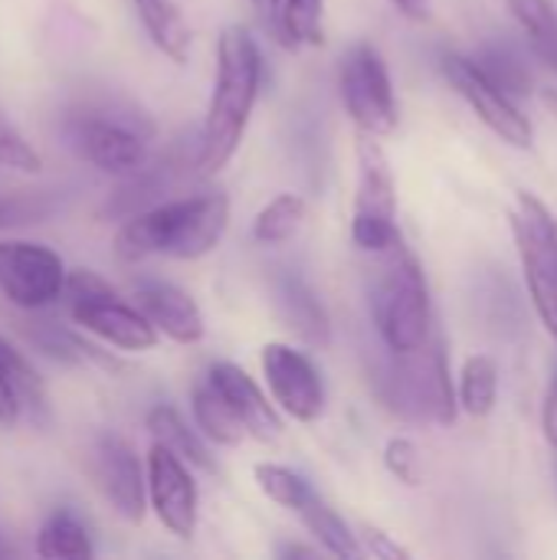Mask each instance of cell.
I'll return each instance as SVG.
<instances>
[{"instance_id":"cell-1","label":"cell","mask_w":557,"mask_h":560,"mask_svg":"<svg viewBox=\"0 0 557 560\" xmlns=\"http://www.w3.org/2000/svg\"><path fill=\"white\" fill-rule=\"evenodd\" d=\"M263 56L246 26H223L217 36V75L207 118L197 135V174L210 177L236 154L259 98Z\"/></svg>"},{"instance_id":"cell-2","label":"cell","mask_w":557,"mask_h":560,"mask_svg":"<svg viewBox=\"0 0 557 560\" xmlns=\"http://www.w3.org/2000/svg\"><path fill=\"white\" fill-rule=\"evenodd\" d=\"M227 223L230 197L223 190L174 197L125 217L115 233V256L121 262H141L151 256L200 259L223 240Z\"/></svg>"},{"instance_id":"cell-3","label":"cell","mask_w":557,"mask_h":560,"mask_svg":"<svg viewBox=\"0 0 557 560\" xmlns=\"http://www.w3.org/2000/svg\"><path fill=\"white\" fill-rule=\"evenodd\" d=\"M391 358L381 364L374 384L387 410L404 420L450 427L460 410V394L453 390L446 351L440 341H427L417 351H387Z\"/></svg>"},{"instance_id":"cell-4","label":"cell","mask_w":557,"mask_h":560,"mask_svg":"<svg viewBox=\"0 0 557 560\" xmlns=\"http://www.w3.org/2000/svg\"><path fill=\"white\" fill-rule=\"evenodd\" d=\"M384 269L374 282L371 308H374V328L387 351H417L430 341V289L423 279V269L417 256L397 243L384 253Z\"/></svg>"},{"instance_id":"cell-5","label":"cell","mask_w":557,"mask_h":560,"mask_svg":"<svg viewBox=\"0 0 557 560\" xmlns=\"http://www.w3.org/2000/svg\"><path fill=\"white\" fill-rule=\"evenodd\" d=\"M62 138L85 164L125 177L148 161L151 121L138 112L82 105L62 115Z\"/></svg>"},{"instance_id":"cell-6","label":"cell","mask_w":557,"mask_h":560,"mask_svg":"<svg viewBox=\"0 0 557 560\" xmlns=\"http://www.w3.org/2000/svg\"><path fill=\"white\" fill-rule=\"evenodd\" d=\"M66 308L72 325L82 331L102 338L105 345L118 351H151L158 345V328L148 322V315L138 305H128L118 299V292L89 269H72L66 276L62 289Z\"/></svg>"},{"instance_id":"cell-7","label":"cell","mask_w":557,"mask_h":560,"mask_svg":"<svg viewBox=\"0 0 557 560\" xmlns=\"http://www.w3.org/2000/svg\"><path fill=\"white\" fill-rule=\"evenodd\" d=\"M512 236L532 305L545 331L557 341V217L535 194L519 190L512 207Z\"/></svg>"},{"instance_id":"cell-8","label":"cell","mask_w":557,"mask_h":560,"mask_svg":"<svg viewBox=\"0 0 557 560\" xmlns=\"http://www.w3.org/2000/svg\"><path fill=\"white\" fill-rule=\"evenodd\" d=\"M351 243L361 253L384 256L401 243L397 187L378 135H358V194L351 213Z\"/></svg>"},{"instance_id":"cell-9","label":"cell","mask_w":557,"mask_h":560,"mask_svg":"<svg viewBox=\"0 0 557 560\" xmlns=\"http://www.w3.org/2000/svg\"><path fill=\"white\" fill-rule=\"evenodd\" d=\"M338 89L345 112L364 135L387 138L397 128V98L384 56L371 43H358L341 59Z\"/></svg>"},{"instance_id":"cell-10","label":"cell","mask_w":557,"mask_h":560,"mask_svg":"<svg viewBox=\"0 0 557 560\" xmlns=\"http://www.w3.org/2000/svg\"><path fill=\"white\" fill-rule=\"evenodd\" d=\"M440 69L446 75V82L453 85V92L476 112V118L492 131L499 135L506 144L512 148H529L535 131H532V121L519 112V105L512 102V95L496 85L473 56H460V52H450L440 59Z\"/></svg>"},{"instance_id":"cell-11","label":"cell","mask_w":557,"mask_h":560,"mask_svg":"<svg viewBox=\"0 0 557 560\" xmlns=\"http://www.w3.org/2000/svg\"><path fill=\"white\" fill-rule=\"evenodd\" d=\"M62 259L33 240H0V295L26 312L53 305L66 289Z\"/></svg>"},{"instance_id":"cell-12","label":"cell","mask_w":557,"mask_h":560,"mask_svg":"<svg viewBox=\"0 0 557 560\" xmlns=\"http://www.w3.org/2000/svg\"><path fill=\"white\" fill-rule=\"evenodd\" d=\"M89 476H92V486L102 492V499L121 522L128 525L144 522L148 476L141 469V459L128 446V440L115 433H98L89 446Z\"/></svg>"},{"instance_id":"cell-13","label":"cell","mask_w":557,"mask_h":560,"mask_svg":"<svg viewBox=\"0 0 557 560\" xmlns=\"http://www.w3.org/2000/svg\"><path fill=\"white\" fill-rule=\"evenodd\" d=\"M263 374L266 387L276 400V407L299 420V423H315L325 410V387L322 374L312 364L305 351H295L292 345L269 341L263 348Z\"/></svg>"},{"instance_id":"cell-14","label":"cell","mask_w":557,"mask_h":560,"mask_svg":"<svg viewBox=\"0 0 557 560\" xmlns=\"http://www.w3.org/2000/svg\"><path fill=\"white\" fill-rule=\"evenodd\" d=\"M148 502L158 522L181 541H190L197 532V482L190 466L171 453L167 446L154 443L148 450Z\"/></svg>"},{"instance_id":"cell-15","label":"cell","mask_w":557,"mask_h":560,"mask_svg":"<svg viewBox=\"0 0 557 560\" xmlns=\"http://www.w3.org/2000/svg\"><path fill=\"white\" fill-rule=\"evenodd\" d=\"M207 381L230 400V407L236 410V417H240L243 427H246V436H253V440H259V443L279 440V433H282V417H279V410L272 407L276 400H269V397L263 394V387H259L243 368H236V364H230V361H217V364H210Z\"/></svg>"},{"instance_id":"cell-16","label":"cell","mask_w":557,"mask_h":560,"mask_svg":"<svg viewBox=\"0 0 557 560\" xmlns=\"http://www.w3.org/2000/svg\"><path fill=\"white\" fill-rule=\"evenodd\" d=\"M135 305L148 315L158 335L171 338L174 345H197L204 338V315L197 302L161 279H144L135 285Z\"/></svg>"},{"instance_id":"cell-17","label":"cell","mask_w":557,"mask_h":560,"mask_svg":"<svg viewBox=\"0 0 557 560\" xmlns=\"http://www.w3.org/2000/svg\"><path fill=\"white\" fill-rule=\"evenodd\" d=\"M187 167L197 171V154L184 158L181 148L177 151H167L164 158L158 161H144L138 171L125 174L121 187L112 194V200L105 203V213L108 217H131V213H141L154 203H164V194L181 180V174H187Z\"/></svg>"},{"instance_id":"cell-18","label":"cell","mask_w":557,"mask_h":560,"mask_svg":"<svg viewBox=\"0 0 557 560\" xmlns=\"http://www.w3.org/2000/svg\"><path fill=\"white\" fill-rule=\"evenodd\" d=\"M276 295H279V308H282V318L289 322V328H295V335L305 345L328 348L332 325H328V315H325L322 302L315 299V292L299 276H286L276 289Z\"/></svg>"},{"instance_id":"cell-19","label":"cell","mask_w":557,"mask_h":560,"mask_svg":"<svg viewBox=\"0 0 557 560\" xmlns=\"http://www.w3.org/2000/svg\"><path fill=\"white\" fill-rule=\"evenodd\" d=\"M190 410H194V423L204 433V440H210L217 446H240L243 443V436H246L243 420L236 417L230 400L207 381V374L190 390Z\"/></svg>"},{"instance_id":"cell-20","label":"cell","mask_w":557,"mask_h":560,"mask_svg":"<svg viewBox=\"0 0 557 560\" xmlns=\"http://www.w3.org/2000/svg\"><path fill=\"white\" fill-rule=\"evenodd\" d=\"M148 433H151L154 443H161L171 453H177L187 466L204 469V472H213L217 469L213 459H210V453H207V446H204V440H200L204 433L194 430V427H187V420L171 404H158V407L148 410Z\"/></svg>"},{"instance_id":"cell-21","label":"cell","mask_w":557,"mask_h":560,"mask_svg":"<svg viewBox=\"0 0 557 560\" xmlns=\"http://www.w3.org/2000/svg\"><path fill=\"white\" fill-rule=\"evenodd\" d=\"M135 13L148 33V39L171 59V62H187L190 56V30L177 10L174 0H131Z\"/></svg>"},{"instance_id":"cell-22","label":"cell","mask_w":557,"mask_h":560,"mask_svg":"<svg viewBox=\"0 0 557 560\" xmlns=\"http://www.w3.org/2000/svg\"><path fill=\"white\" fill-rule=\"evenodd\" d=\"M0 364H3V374L10 381L13 397L20 404L23 420L46 423L49 420V397H46V384L36 374V368L10 341H3V338H0Z\"/></svg>"},{"instance_id":"cell-23","label":"cell","mask_w":557,"mask_h":560,"mask_svg":"<svg viewBox=\"0 0 557 560\" xmlns=\"http://www.w3.org/2000/svg\"><path fill=\"white\" fill-rule=\"evenodd\" d=\"M299 518H302V525L309 528V535L328 551V555H335V558H361L364 551H361V545H358V535L345 525V518L325 502V499H318V495H312L299 512H295Z\"/></svg>"},{"instance_id":"cell-24","label":"cell","mask_w":557,"mask_h":560,"mask_svg":"<svg viewBox=\"0 0 557 560\" xmlns=\"http://www.w3.org/2000/svg\"><path fill=\"white\" fill-rule=\"evenodd\" d=\"M36 555L39 558H92L95 548L89 541V528L79 522L76 512L56 509L36 532Z\"/></svg>"},{"instance_id":"cell-25","label":"cell","mask_w":557,"mask_h":560,"mask_svg":"<svg viewBox=\"0 0 557 560\" xmlns=\"http://www.w3.org/2000/svg\"><path fill=\"white\" fill-rule=\"evenodd\" d=\"M322 16H325V0H276L269 23L276 36L295 49V46H318L325 39Z\"/></svg>"},{"instance_id":"cell-26","label":"cell","mask_w":557,"mask_h":560,"mask_svg":"<svg viewBox=\"0 0 557 560\" xmlns=\"http://www.w3.org/2000/svg\"><path fill=\"white\" fill-rule=\"evenodd\" d=\"M499 404V364L492 354L466 358L460 371V407L469 417H489Z\"/></svg>"},{"instance_id":"cell-27","label":"cell","mask_w":557,"mask_h":560,"mask_svg":"<svg viewBox=\"0 0 557 560\" xmlns=\"http://www.w3.org/2000/svg\"><path fill=\"white\" fill-rule=\"evenodd\" d=\"M509 13L525 30L535 56L557 72V7L552 0H509Z\"/></svg>"},{"instance_id":"cell-28","label":"cell","mask_w":557,"mask_h":560,"mask_svg":"<svg viewBox=\"0 0 557 560\" xmlns=\"http://www.w3.org/2000/svg\"><path fill=\"white\" fill-rule=\"evenodd\" d=\"M305 200L299 194H279L272 197L253 220V240L263 246H279L286 240H292L305 220Z\"/></svg>"},{"instance_id":"cell-29","label":"cell","mask_w":557,"mask_h":560,"mask_svg":"<svg viewBox=\"0 0 557 560\" xmlns=\"http://www.w3.org/2000/svg\"><path fill=\"white\" fill-rule=\"evenodd\" d=\"M253 476H256V486L263 489V495L289 512H299L315 495V489L309 486L305 476H299L286 466H276V463H256Z\"/></svg>"},{"instance_id":"cell-30","label":"cell","mask_w":557,"mask_h":560,"mask_svg":"<svg viewBox=\"0 0 557 560\" xmlns=\"http://www.w3.org/2000/svg\"><path fill=\"white\" fill-rule=\"evenodd\" d=\"M479 69L496 82L502 85L509 95H525L532 92V75H529V66L522 62V56L509 46H483L476 56Z\"/></svg>"},{"instance_id":"cell-31","label":"cell","mask_w":557,"mask_h":560,"mask_svg":"<svg viewBox=\"0 0 557 560\" xmlns=\"http://www.w3.org/2000/svg\"><path fill=\"white\" fill-rule=\"evenodd\" d=\"M0 164L13 167V171H23V174H36L43 167L39 154L30 148V141L7 118H0Z\"/></svg>"},{"instance_id":"cell-32","label":"cell","mask_w":557,"mask_h":560,"mask_svg":"<svg viewBox=\"0 0 557 560\" xmlns=\"http://www.w3.org/2000/svg\"><path fill=\"white\" fill-rule=\"evenodd\" d=\"M384 466L387 472L404 486H420V453L407 436H394L384 446Z\"/></svg>"},{"instance_id":"cell-33","label":"cell","mask_w":557,"mask_h":560,"mask_svg":"<svg viewBox=\"0 0 557 560\" xmlns=\"http://www.w3.org/2000/svg\"><path fill=\"white\" fill-rule=\"evenodd\" d=\"M46 217V203L39 197L23 200V197H10L0 200V226H13V223H36Z\"/></svg>"},{"instance_id":"cell-34","label":"cell","mask_w":557,"mask_h":560,"mask_svg":"<svg viewBox=\"0 0 557 560\" xmlns=\"http://www.w3.org/2000/svg\"><path fill=\"white\" fill-rule=\"evenodd\" d=\"M361 541H364V548L371 551V558L410 560V551L401 548V545H397L387 532H381L378 525H364V528H361Z\"/></svg>"},{"instance_id":"cell-35","label":"cell","mask_w":557,"mask_h":560,"mask_svg":"<svg viewBox=\"0 0 557 560\" xmlns=\"http://www.w3.org/2000/svg\"><path fill=\"white\" fill-rule=\"evenodd\" d=\"M542 430H545L548 446L557 450V368L555 374H552L548 390H545V404H542Z\"/></svg>"},{"instance_id":"cell-36","label":"cell","mask_w":557,"mask_h":560,"mask_svg":"<svg viewBox=\"0 0 557 560\" xmlns=\"http://www.w3.org/2000/svg\"><path fill=\"white\" fill-rule=\"evenodd\" d=\"M16 420H23V413H20V404H16V397H13V390H10V381H7V374H3V364H0V423H16Z\"/></svg>"},{"instance_id":"cell-37","label":"cell","mask_w":557,"mask_h":560,"mask_svg":"<svg viewBox=\"0 0 557 560\" xmlns=\"http://www.w3.org/2000/svg\"><path fill=\"white\" fill-rule=\"evenodd\" d=\"M397 7V13H404L407 20H427L430 16V0H391Z\"/></svg>"},{"instance_id":"cell-38","label":"cell","mask_w":557,"mask_h":560,"mask_svg":"<svg viewBox=\"0 0 557 560\" xmlns=\"http://www.w3.org/2000/svg\"><path fill=\"white\" fill-rule=\"evenodd\" d=\"M279 558H315V551H312V548L289 545V548H279Z\"/></svg>"},{"instance_id":"cell-39","label":"cell","mask_w":557,"mask_h":560,"mask_svg":"<svg viewBox=\"0 0 557 560\" xmlns=\"http://www.w3.org/2000/svg\"><path fill=\"white\" fill-rule=\"evenodd\" d=\"M542 102H545L548 112H555L557 115V89H545V92H542Z\"/></svg>"},{"instance_id":"cell-40","label":"cell","mask_w":557,"mask_h":560,"mask_svg":"<svg viewBox=\"0 0 557 560\" xmlns=\"http://www.w3.org/2000/svg\"><path fill=\"white\" fill-rule=\"evenodd\" d=\"M263 16H272V10H276V0H250Z\"/></svg>"},{"instance_id":"cell-41","label":"cell","mask_w":557,"mask_h":560,"mask_svg":"<svg viewBox=\"0 0 557 560\" xmlns=\"http://www.w3.org/2000/svg\"><path fill=\"white\" fill-rule=\"evenodd\" d=\"M555 479H557V463H555Z\"/></svg>"}]
</instances>
